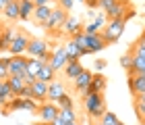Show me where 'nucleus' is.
<instances>
[{"label": "nucleus", "mask_w": 145, "mask_h": 125, "mask_svg": "<svg viewBox=\"0 0 145 125\" xmlns=\"http://www.w3.org/2000/svg\"><path fill=\"white\" fill-rule=\"evenodd\" d=\"M54 6H56V4H44V6H35V13H33V19H31V21H33L35 25H39V27H42V25H44V23L50 19L52 11H54Z\"/></svg>", "instance_id": "obj_12"}, {"label": "nucleus", "mask_w": 145, "mask_h": 125, "mask_svg": "<svg viewBox=\"0 0 145 125\" xmlns=\"http://www.w3.org/2000/svg\"><path fill=\"white\" fill-rule=\"evenodd\" d=\"M35 13V2L31 0H19V19L21 21H31Z\"/></svg>", "instance_id": "obj_15"}, {"label": "nucleus", "mask_w": 145, "mask_h": 125, "mask_svg": "<svg viewBox=\"0 0 145 125\" xmlns=\"http://www.w3.org/2000/svg\"><path fill=\"white\" fill-rule=\"evenodd\" d=\"M21 98H33V90H31V85H29V83L23 88V92H21Z\"/></svg>", "instance_id": "obj_34"}, {"label": "nucleus", "mask_w": 145, "mask_h": 125, "mask_svg": "<svg viewBox=\"0 0 145 125\" xmlns=\"http://www.w3.org/2000/svg\"><path fill=\"white\" fill-rule=\"evenodd\" d=\"M44 4H58V0H35V6H44Z\"/></svg>", "instance_id": "obj_37"}, {"label": "nucleus", "mask_w": 145, "mask_h": 125, "mask_svg": "<svg viewBox=\"0 0 145 125\" xmlns=\"http://www.w3.org/2000/svg\"><path fill=\"white\" fill-rule=\"evenodd\" d=\"M127 83H129V90H131L133 96L145 92V75H141V73H129Z\"/></svg>", "instance_id": "obj_8"}, {"label": "nucleus", "mask_w": 145, "mask_h": 125, "mask_svg": "<svg viewBox=\"0 0 145 125\" xmlns=\"http://www.w3.org/2000/svg\"><path fill=\"white\" fill-rule=\"evenodd\" d=\"M108 88V79L104 73H93V79H91V85H89V92H95V94H104Z\"/></svg>", "instance_id": "obj_19"}, {"label": "nucleus", "mask_w": 145, "mask_h": 125, "mask_svg": "<svg viewBox=\"0 0 145 125\" xmlns=\"http://www.w3.org/2000/svg\"><path fill=\"white\" fill-rule=\"evenodd\" d=\"M67 125H81V123H79V121H72V123H67Z\"/></svg>", "instance_id": "obj_43"}, {"label": "nucleus", "mask_w": 145, "mask_h": 125, "mask_svg": "<svg viewBox=\"0 0 145 125\" xmlns=\"http://www.w3.org/2000/svg\"><path fill=\"white\" fill-rule=\"evenodd\" d=\"M27 54L33 56V58H44L46 63H50V58H52V52L48 48V42L39 40V38H31L29 48H27Z\"/></svg>", "instance_id": "obj_4"}, {"label": "nucleus", "mask_w": 145, "mask_h": 125, "mask_svg": "<svg viewBox=\"0 0 145 125\" xmlns=\"http://www.w3.org/2000/svg\"><path fill=\"white\" fill-rule=\"evenodd\" d=\"M8 2H10V0H0V11H4V6L8 4Z\"/></svg>", "instance_id": "obj_41"}, {"label": "nucleus", "mask_w": 145, "mask_h": 125, "mask_svg": "<svg viewBox=\"0 0 145 125\" xmlns=\"http://www.w3.org/2000/svg\"><path fill=\"white\" fill-rule=\"evenodd\" d=\"M29 42H31V36L25 31L23 27H19L17 29V36H15V40H12L10 44V56H21V54H27V48H29Z\"/></svg>", "instance_id": "obj_3"}, {"label": "nucleus", "mask_w": 145, "mask_h": 125, "mask_svg": "<svg viewBox=\"0 0 145 125\" xmlns=\"http://www.w3.org/2000/svg\"><path fill=\"white\" fill-rule=\"evenodd\" d=\"M31 2H35V0H31Z\"/></svg>", "instance_id": "obj_50"}, {"label": "nucleus", "mask_w": 145, "mask_h": 125, "mask_svg": "<svg viewBox=\"0 0 145 125\" xmlns=\"http://www.w3.org/2000/svg\"><path fill=\"white\" fill-rule=\"evenodd\" d=\"M85 4H87L89 11H95L97 9V0H85Z\"/></svg>", "instance_id": "obj_38"}, {"label": "nucleus", "mask_w": 145, "mask_h": 125, "mask_svg": "<svg viewBox=\"0 0 145 125\" xmlns=\"http://www.w3.org/2000/svg\"><path fill=\"white\" fill-rule=\"evenodd\" d=\"M35 125H52V123H42V121H37Z\"/></svg>", "instance_id": "obj_42"}, {"label": "nucleus", "mask_w": 145, "mask_h": 125, "mask_svg": "<svg viewBox=\"0 0 145 125\" xmlns=\"http://www.w3.org/2000/svg\"><path fill=\"white\" fill-rule=\"evenodd\" d=\"M100 123H102V125H116V123H118V117H116L114 113H110V110H106V115L102 117Z\"/></svg>", "instance_id": "obj_31"}, {"label": "nucleus", "mask_w": 145, "mask_h": 125, "mask_svg": "<svg viewBox=\"0 0 145 125\" xmlns=\"http://www.w3.org/2000/svg\"><path fill=\"white\" fill-rule=\"evenodd\" d=\"M2 31H4V27H0V40H2Z\"/></svg>", "instance_id": "obj_44"}, {"label": "nucleus", "mask_w": 145, "mask_h": 125, "mask_svg": "<svg viewBox=\"0 0 145 125\" xmlns=\"http://www.w3.org/2000/svg\"><path fill=\"white\" fill-rule=\"evenodd\" d=\"M62 71H64V77H67L69 81H72V79H77V77L85 71V67H83V65L79 63V61H69V63H67V67H64Z\"/></svg>", "instance_id": "obj_16"}, {"label": "nucleus", "mask_w": 145, "mask_h": 125, "mask_svg": "<svg viewBox=\"0 0 145 125\" xmlns=\"http://www.w3.org/2000/svg\"><path fill=\"white\" fill-rule=\"evenodd\" d=\"M129 9H133V6H131V0H116V4L106 13V19L108 21H114V19H122L124 21V15L129 13Z\"/></svg>", "instance_id": "obj_7"}, {"label": "nucleus", "mask_w": 145, "mask_h": 125, "mask_svg": "<svg viewBox=\"0 0 145 125\" xmlns=\"http://www.w3.org/2000/svg\"><path fill=\"white\" fill-rule=\"evenodd\" d=\"M64 48H67V56H69V61H79L81 56H85V54H83V50L79 48V44L72 40V38H71L67 44H64Z\"/></svg>", "instance_id": "obj_21"}, {"label": "nucleus", "mask_w": 145, "mask_h": 125, "mask_svg": "<svg viewBox=\"0 0 145 125\" xmlns=\"http://www.w3.org/2000/svg\"><path fill=\"white\" fill-rule=\"evenodd\" d=\"M2 15L8 19V21H19V0H10V2L4 6Z\"/></svg>", "instance_id": "obj_24"}, {"label": "nucleus", "mask_w": 145, "mask_h": 125, "mask_svg": "<svg viewBox=\"0 0 145 125\" xmlns=\"http://www.w3.org/2000/svg\"><path fill=\"white\" fill-rule=\"evenodd\" d=\"M8 85L12 88V92H15V96H21V92H23V88L27 85V81H25V77L23 75H10L8 79Z\"/></svg>", "instance_id": "obj_23"}, {"label": "nucleus", "mask_w": 145, "mask_h": 125, "mask_svg": "<svg viewBox=\"0 0 145 125\" xmlns=\"http://www.w3.org/2000/svg\"><path fill=\"white\" fill-rule=\"evenodd\" d=\"M116 125H124V123H122V121H118V123H116Z\"/></svg>", "instance_id": "obj_46"}, {"label": "nucleus", "mask_w": 145, "mask_h": 125, "mask_svg": "<svg viewBox=\"0 0 145 125\" xmlns=\"http://www.w3.org/2000/svg\"><path fill=\"white\" fill-rule=\"evenodd\" d=\"M60 119L64 121V123H72V121H79V117H77V113L72 108H60Z\"/></svg>", "instance_id": "obj_27"}, {"label": "nucleus", "mask_w": 145, "mask_h": 125, "mask_svg": "<svg viewBox=\"0 0 145 125\" xmlns=\"http://www.w3.org/2000/svg\"><path fill=\"white\" fill-rule=\"evenodd\" d=\"M83 106H85V113H87V119L91 121V125L100 123L108 110L104 94H95V92H89V90L83 94Z\"/></svg>", "instance_id": "obj_1"}, {"label": "nucleus", "mask_w": 145, "mask_h": 125, "mask_svg": "<svg viewBox=\"0 0 145 125\" xmlns=\"http://www.w3.org/2000/svg\"><path fill=\"white\" fill-rule=\"evenodd\" d=\"M133 100H141V102H145V92H143V94H137V96H133Z\"/></svg>", "instance_id": "obj_40"}, {"label": "nucleus", "mask_w": 145, "mask_h": 125, "mask_svg": "<svg viewBox=\"0 0 145 125\" xmlns=\"http://www.w3.org/2000/svg\"><path fill=\"white\" fill-rule=\"evenodd\" d=\"M58 6H62L64 11H71L72 9V0H58Z\"/></svg>", "instance_id": "obj_35"}, {"label": "nucleus", "mask_w": 145, "mask_h": 125, "mask_svg": "<svg viewBox=\"0 0 145 125\" xmlns=\"http://www.w3.org/2000/svg\"><path fill=\"white\" fill-rule=\"evenodd\" d=\"M79 2H83V4H85V0H79Z\"/></svg>", "instance_id": "obj_47"}, {"label": "nucleus", "mask_w": 145, "mask_h": 125, "mask_svg": "<svg viewBox=\"0 0 145 125\" xmlns=\"http://www.w3.org/2000/svg\"><path fill=\"white\" fill-rule=\"evenodd\" d=\"M137 42H139V44H143V46H145V29L141 31V36H139V38H137Z\"/></svg>", "instance_id": "obj_39"}, {"label": "nucleus", "mask_w": 145, "mask_h": 125, "mask_svg": "<svg viewBox=\"0 0 145 125\" xmlns=\"http://www.w3.org/2000/svg\"><path fill=\"white\" fill-rule=\"evenodd\" d=\"M133 61H135L133 52H124V54L120 56V67H122V69H124V71L129 73V71L133 69Z\"/></svg>", "instance_id": "obj_28"}, {"label": "nucleus", "mask_w": 145, "mask_h": 125, "mask_svg": "<svg viewBox=\"0 0 145 125\" xmlns=\"http://www.w3.org/2000/svg\"><path fill=\"white\" fill-rule=\"evenodd\" d=\"M8 58H6V56L0 58V81H6L10 77V73H8Z\"/></svg>", "instance_id": "obj_29"}, {"label": "nucleus", "mask_w": 145, "mask_h": 125, "mask_svg": "<svg viewBox=\"0 0 145 125\" xmlns=\"http://www.w3.org/2000/svg\"><path fill=\"white\" fill-rule=\"evenodd\" d=\"M108 19L106 17H102V15H97L93 19V23H89V25H85V34L87 36H93V34H100V27H104L106 25Z\"/></svg>", "instance_id": "obj_26"}, {"label": "nucleus", "mask_w": 145, "mask_h": 125, "mask_svg": "<svg viewBox=\"0 0 145 125\" xmlns=\"http://www.w3.org/2000/svg\"><path fill=\"white\" fill-rule=\"evenodd\" d=\"M83 29L85 27H81V23H79L75 17H67V21H64V25H62V31L67 36H71V38L75 34H79V31H83Z\"/></svg>", "instance_id": "obj_20"}, {"label": "nucleus", "mask_w": 145, "mask_h": 125, "mask_svg": "<svg viewBox=\"0 0 145 125\" xmlns=\"http://www.w3.org/2000/svg\"><path fill=\"white\" fill-rule=\"evenodd\" d=\"M15 36H17V29L10 27V25H6L4 31H2V40H0V54H2V52H8L12 40H15Z\"/></svg>", "instance_id": "obj_18"}, {"label": "nucleus", "mask_w": 145, "mask_h": 125, "mask_svg": "<svg viewBox=\"0 0 145 125\" xmlns=\"http://www.w3.org/2000/svg\"><path fill=\"white\" fill-rule=\"evenodd\" d=\"M0 88H2V81H0Z\"/></svg>", "instance_id": "obj_49"}, {"label": "nucleus", "mask_w": 145, "mask_h": 125, "mask_svg": "<svg viewBox=\"0 0 145 125\" xmlns=\"http://www.w3.org/2000/svg\"><path fill=\"white\" fill-rule=\"evenodd\" d=\"M129 52H133V54L135 56H139V58H143V61H145V46L143 44H139V42H133V44H131V48H129Z\"/></svg>", "instance_id": "obj_30"}, {"label": "nucleus", "mask_w": 145, "mask_h": 125, "mask_svg": "<svg viewBox=\"0 0 145 125\" xmlns=\"http://www.w3.org/2000/svg\"><path fill=\"white\" fill-rule=\"evenodd\" d=\"M56 73H58V71L52 69L50 63H46L44 67H42V71L37 73V79H42V81H46V83H52V81L56 79Z\"/></svg>", "instance_id": "obj_25"}, {"label": "nucleus", "mask_w": 145, "mask_h": 125, "mask_svg": "<svg viewBox=\"0 0 145 125\" xmlns=\"http://www.w3.org/2000/svg\"><path fill=\"white\" fill-rule=\"evenodd\" d=\"M12 98H17L15 92H12V88L8 85V81H2V88H0V108H4Z\"/></svg>", "instance_id": "obj_22"}, {"label": "nucleus", "mask_w": 145, "mask_h": 125, "mask_svg": "<svg viewBox=\"0 0 145 125\" xmlns=\"http://www.w3.org/2000/svg\"><path fill=\"white\" fill-rule=\"evenodd\" d=\"M31 90H33V100H37L39 104L48 102V83L42 79H35L31 83Z\"/></svg>", "instance_id": "obj_13"}, {"label": "nucleus", "mask_w": 145, "mask_h": 125, "mask_svg": "<svg viewBox=\"0 0 145 125\" xmlns=\"http://www.w3.org/2000/svg\"><path fill=\"white\" fill-rule=\"evenodd\" d=\"M58 115H60V106H58L56 102H42L37 108V121L42 123H52L58 119Z\"/></svg>", "instance_id": "obj_6"}, {"label": "nucleus", "mask_w": 145, "mask_h": 125, "mask_svg": "<svg viewBox=\"0 0 145 125\" xmlns=\"http://www.w3.org/2000/svg\"><path fill=\"white\" fill-rule=\"evenodd\" d=\"M69 63V56H67V48L64 46H60V48H56L54 52H52V58H50V65L54 71H62L64 67H67Z\"/></svg>", "instance_id": "obj_9"}, {"label": "nucleus", "mask_w": 145, "mask_h": 125, "mask_svg": "<svg viewBox=\"0 0 145 125\" xmlns=\"http://www.w3.org/2000/svg\"><path fill=\"white\" fill-rule=\"evenodd\" d=\"M114 4H116V0H97V9H102L104 13H108Z\"/></svg>", "instance_id": "obj_33"}, {"label": "nucleus", "mask_w": 145, "mask_h": 125, "mask_svg": "<svg viewBox=\"0 0 145 125\" xmlns=\"http://www.w3.org/2000/svg\"><path fill=\"white\" fill-rule=\"evenodd\" d=\"M62 94H67V92H64V83H62V81L54 79L52 83H48V100H50V102H58Z\"/></svg>", "instance_id": "obj_17"}, {"label": "nucleus", "mask_w": 145, "mask_h": 125, "mask_svg": "<svg viewBox=\"0 0 145 125\" xmlns=\"http://www.w3.org/2000/svg\"><path fill=\"white\" fill-rule=\"evenodd\" d=\"M106 65H108V63L104 61V58H97V61H95V69H97V71H104V69H106Z\"/></svg>", "instance_id": "obj_36"}, {"label": "nucleus", "mask_w": 145, "mask_h": 125, "mask_svg": "<svg viewBox=\"0 0 145 125\" xmlns=\"http://www.w3.org/2000/svg\"><path fill=\"white\" fill-rule=\"evenodd\" d=\"M56 104H58L60 108H72V98H71L69 94H62V96H60V100H58Z\"/></svg>", "instance_id": "obj_32"}, {"label": "nucleus", "mask_w": 145, "mask_h": 125, "mask_svg": "<svg viewBox=\"0 0 145 125\" xmlns=\"http://www.w3.org/2000/svg\"><path fill=\"white\" fill-rule=\"evenodd\" d=\"M27 61L29 58H25L23 54L21 56H10L8 58V73L10 75H23L27 71Z\"/></svg>", "instance_id": "obj_11"}, {"label": "nucleus", "mask_w": 145, "mask_h": 125, "mask_svg": "<svg viewBox=\"0 0 145 125\" xmlns=\"http://www.w3.org/2000/svg\"><path fill=\"white\" fill-rule=\"evenodd\" d=\"M139 123H141V125H145V117H143V119H141V121H139Z\"/></svg>", "instance_id": "obj_45"}, {"label": "nucleus", "mask_w": 145, "mask_h": 125, "mask_svg": "<svg viewBox=\"0 0 145 125\" xmlns=\"http://www.w3.org/2000/svg\"><path fill=\"white\" fill-rule=\"evenodd\" d=\"M91 79H93V73H91L89 69H85L83 73L77 77V79H72V88H75V92L85 94V92L89 90V85H91Z\"/></svg>", "instance_id": "obj_10"}, {"label": "nucleus", "mask_w": 145, "mask_h": 125, "mask_svg": "<svg viewBox=\"0 0 145 125\" xmlns=\"http://www.w3.org/2000/svg\"><path fill=\"white\" fill-rule=\"evenodd\" d=\"M104 48H108V44H106V40H104L102 31H100V34H93V36H87V50H89V54L100 52Z\"/></svg>", "instance_id": "obj_14"}, {"label": "nucleus", "mask_w": 145, "mask_h": 125, "mask_svg": "<svg viewBox=\"0 0 145 125\" xmlns=\"http://www.w3.org/2000/svg\"><path fill=\"white\" fill-rule=\"evenodd\" d=\"M124 27H127V21H122V19H114V21H106V25L102 27V36L106 44H114L120 40V36L124 34Z\"/></svg>", "instance_id": "obj_2"}, {"label": "nucleus", "mask_w": 145, "mask_h": 125, "mask_svg": "<svg viewBox=\"0 0 145 125\" xmlns=\"http://www.w3.org/2000/svg\"><path fill=\"white\" fill-rule=\"evenodd\" d=\"M67 17H69V11H64L62 6L56 4L54 11H52V15H50V19L42 25V27L48 29V31H58V29H62V25H64V21H67Z\"/></svg>", "instance_id": "obj_5"}, {"label": "nucleus", "mask_w": 145, "mask_h": 125, "mask_svg": "<svg viewBox=\"0 0 145 125\" xmlns=\"http://www.w3.org/2000/svg\"><path fill=\"white\" fill-rule=\"evenodd\" d=\"M93 125H102V123H93Z\"/></svg>", "instance_id": "obj_48"}]
</instances>
